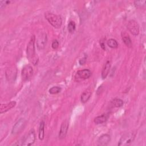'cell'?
I'll return each mask as SVG.
<instances>
[{
  "label": "cell",
  "mask_w": 146,
  "mask_h": 146,
  "mask_svg": "<svg viewBox=\"0 0 146 146\" xmlns=\"http://www.w3.org/2000/svg\"><path fill=\"white\" fill-rule=\"evenodd\" d=\"M35 36L33 35L31 36L27 47V58L34 65L36 64L38 61V58L35 54Z\"/></svg>",
  "instance_id": "6da1fadb"
},
{
  "label": "cell",
  "mask_w": 146,
  "mask_h": 146,
  "mask_svg": "<svg viewBox=\"0 0 146 146\" xmlns=\"http://www.w3.org/2000/svg\"><path fill=\"white\" fill-rule=\"evenodd\" d=\"M44 17L47 21L55 28H60L62 26V19L60 15L55 14L51 12H46Z\"/></svg>",
  "instance_id": "7a4b0ae2"
},
{
  "label": "cell",
  "mask_w": 146,
  "mask_h": 146,
  "mask_svg": "<svg viewBox=\"0 0 146 146\" xmlns=\"http://www.w3.org/2000/svg\"><path fill=\"white\" fill-rule=\"evenodd\" d=\"M25 125H26V120L22 118L20 119L14 125L11 130V133L13 135H17L19 133L23 130Z\"/></svg>",
  "instance_id": "3957f363"
},
{
  "label": "cell",
  "mask_w": 146,
  "mask_h": 146,
  "mask_svg": "<svg viewBox=\"0 0 146 146\" xmlns=\"http://www.w3.org/2000/svg\"><path fill=\"white\" fill-rule=\"evenodd\" d=\"M21 74L22 79L24 81L29 80L33 74V69L32 66L29 64L25 66L22 70Z\"/></svg>",
  "instance_id": "277c9868"
},
{
  "label": "cell",
  "mask_w": 146,
  "mask_h": 146,
  "mask_svg": "<svg viewBox=\"0 0 146 146\" xmlns=\"http://www.w3.org/2000/svg\"><path fill=\"white\" fill-rule=\"evenodd\" d=\"M135 135L133 133H127L124 134L118 143V145H127L130 144L134 140Z\"/></svg>",
  "instance_id": "5b68a950"
},
{
  "label": "cell",
  "mask_w": 146,
  "mask_h": 146,
  "mask_svg": "<svg viewBox=\"0 0 146 146\" xmlns=\"http://www.w3.org/2000/svg\"><path fill=\"white\" fill-rule=\"evenodd\" d=\"M127 28L130 33L133 35H137L139 33V26L138 23L133 20H130L127 24Z\"/></svg>",
  "instance_id": "8992f818"
},
{
  "label": "cell",
  "mask_w": 146,
  "mask_h": 146,
  "mask_svg": "<svg viewBox=\"0 0 146 146\" xmlns=\"http://www.w3.org/2000/svg\"><path fill=\"white\" fill-rule=\"evenodd\" d=\"M91 71L88 69H83L77 71L75 78L77 80H84L89 78L91 75Z\"/></svg>",
  "instance_id": "52a82bcc"
},
{
  "label": "cell",
  "mask_w": 146,
  "mask_h": 146,
  "mask_svg": "<svg viewBox=\"0 0 146 146\" xmlns=\"http://www.w3.org/2000/svg\"><path fill=\"white\" fill-rule=\"evenodd\" d=\"M35 140V133L34 129L30 130V131L29 132L26 137H25L23 139V144L22 145L23 146H29L31 145L34 144V141Z\"/></svg>",
  "instance_id": "ba28073f"
},
{
  "label": "cell",
  "mask_w": 146,
  "mask_h": 146,
  "mask_svg": "<svg viewBox=\"0 0 146 146\" xmlns=\"http://www.w3.org/2000/svg\"><path fill=\"white\" fill-rule=\"evenodd\" d=\"M46 41L47 36L45 33H42L38 36L36 39V45L39 50H42L44 47Z\"/></svg>",
  "instance_id": "9c48e42d"
},
{
  "label": "cell",
  "mask_w": 146,
  "mask_h": 146,
  "mask_svg": "<svg viewBox=\"0 0 146 146\" xmlns=\"http://www.w3.org/2000/svg\"><path fill=\"white\" fill-rule=\"evenodd\" d=\"M68 122L67 121V120H64L60 126V128L59 133V139H62L65 137L68 131Z\"/></svg>",
  "instance_id": "30bf717a"
},
{
  "label": "cell",
  "mask_w": 146,
  "mask_h": 146,
  "mask_svg": "<svg viewBox=\"0 0 146 146\" xmlns=\"http://www.w3.org/2000/svg\"><path fill=\"white\" fill-rule=\"evenodd\" d=\"M16 105V102L15 101H12L6 104H1L0 105V113H5L10 109L13 108Z\"/></svg>",
  "instance_id": "8fae6325"
},
{
  "label": "cell",
  "mask_w": 146,
  "mask_h": 146,
  "mask_svg": "<svg viewBox=\"0 0 146 146\" xmlns=\"http://www.w3.org/2000/svg\"><path fill=\"white\" fill-rule=\"evenodd\" d=\"M110 136L108 134H104L102 135L98 140L99 145H106L110 141Z\"/></svg>",
  "instance_id": "7c38bea8"
},
{
  "label": "cell",
  "mask_w": 146,
  "mask_h": 146,
  "mask_svg": "<svg viewBox=\"0 0 146 146\" xmlns=\"http://www.w3.org/2000/svg\"><path fill=\"white\" fill-rule=\"evenodd\" d=\"M91 94H92V91L90 88H88L86 90H85L81 95V98H80L81 102L83 103H86L91 97Z\"/></svg>",
  "instance_id": "4fadbf2b"
},
{
  "label": "cell",
  "mask_w": 146,
  "mask_h": 146,
  "mask_svg": "<svg viewBox=\"0 0 146 146\" xmlns=\"http://www.w3.org/2000/svg\"><path fill=\"white\" fill-rule=\"evenodd\" d=\"M111 68V64H110V61H107L106 64L104 66V67L102 70V79H105L106 78V77L107 76Z\"/></svg>",
  "instance_id": "5bb4252c"
},
{
  "label": "cell",
  "mask_w": 146,
  "mask_h": 146,
  "mask_svg": "<svg viewBox=\"0 0 146 146\" xmlns=\"http://www.w3.org/2000/svg\"><path fill=\"white\" fill-rule=\"evenodd\" d=\"M108 118V114H102V115L98 116L96 117L94 119V122L96 124H102L107 121V120Z\"/></svg>",
  "instance_id": "9a60e30c"
},
{
  "label": "cell",
  "mask_w": 146,
  "mask_h": 146,
  "mask_svg": "<svg viewBox=\"0 0 146 146\" xmlns=\"http://www.w3.org/2000/svg\"><path fill=\"white\" fill-rule=\"evenodd\" d=\"M44 123L43 121H42L40 123L39 127V133H38L39 139L42 140L44 139Z\"/></svg>",
  "instance_id": "2e32d148"
},
{
  "label": "cell",
  "mask_w": 146,
  "mask_h": 146,
  "mask_svg": "<svg viewBox=\"0 0 146 146\" xmlns=\"http://www.w3.org/2000/svg\"><path fill=\"white\" fill-rule=\"evenodd\" d=\"M123 105V101L120 99H114L111 102V106L112 107H120Z\"/></svg>",
  "instance_id": "e0dca14e"
},
{
  "label": "cell",
  "mask_w": 146,
  "mask_h": 146,
  "mask_svg": "<svg viewBox=\"0 0 146 146\" xmlns=\"http://www.w3.org/2000/svg\"><path fill=\"white\" fill-rule=\"evenodd\" d=\"M122 40L127 46H128V47L131 46V45H132L131 39L128 35H127L126 34H124L123 35H122Z\"/></svg>",
  "instance_id": "ac0fdd59"
},
{
  "label": "cell",
  "mask_w": 146,
  "mask_h": 146,
  "mask_svg": "<svg viewBox=\"0 0 146 146\" xmlns=\"http://www.w3.org/2000/svg\"><path fill=\"white\" fill-rule=\"evenodd\" d=\"M107 45L112 48H116L118 47V43L114 39H110L107 41Z\"/></svg>",
  "instance_id": "d6986e66"
},
{
  "label": "cell",
  "mask_w": 146,
  "mask_h": 146,
  "mask_svg": "<svg viewBox=\"0 0 146 146\" xmlns=\"http://www.w3.org/2000/svg\"><path fill=\"white\" fill-rule=\"evenodd\" d=\"M76 25L74 22L70 21L68 24V30L70 33H73L75 30Z\"/></svg>",
  "instance_id": "ffe728a7"
},
{
  "label": "cell",
  "mask_w": 146,
  "mask_h": 146,
  "mask_svg": "<svg viewBox=\"0 0 146 146\" xmlns=\"http://www.w3.org/2000/svg\"><path fill=\"white\" fill-rule=\"evenodd\" d=\"M61 91V88L58 86H54L51 87L49 90V92L51 94H56L60 92Z\"/></svg>",
  "instance_id": "44dd1931"
},
{
  "label": "cell",
  "mask_w": 146,
  "mask_h": 146,
  "mask_svg": "<svg viewBox=\"0 0 146 146\" xmlns=\"http://www.w3.org/2000/svg\"><path fill=\"white\" fill-rule=\"evenodd\" d=\"M145 1H135L134 5L137 7H143L145 6Z\"/></svg>",
  "instance_id": "7402d4cb"
},
{
  "label": "cell",
  "mask_w": 146,
  "mask_h": 146,
  "mask_svg": "<svg viewBox=\"0 0 146 146\" xmlns=\"http://www.w3.org/2000/svg\"><path fill=\"white\" fill-rule=\"evenodd\" d=\"M51 46L53 49H56L59 46V42L56 39L54 40L52 42Z\"/></svg>",
  "instance_id": "603a6c76"
},
{
  "label": "cell",
  "mask_w": 146,
  "mask_h": 146,
  "mask_svg": "<svg viewBox=\"0 0 146 146\" xmlns=\"http://www.w3.org/2000/svg\"><path fill=\"white\" fill-rule=\"evenodd\" d=\"M10 1H0V7L1 9L3 8L4 6H5L8 3H10Z\"/></svg>",
  "instance_id": "cb8c5ba5"
},
{
  "label": "cell",
  "mask_w": 146,
  "mask_h": 146,
  "mask_svg": "<svg viewBox=\"0 0 146 146\" xmlns=\"http://www.w3.org/2000/svg\"><path fill=\"white\" fill-rule=\"evenodd\" d=\"M86 59H87V56L85 55L83 58H82V59H80L79 60V63H80V65L84 64L86 63Z\"/></svg>",
  "instance_id": "d4e9b609"
},
{
  "label": "cell",
  "mask_w": 146,
  "mask_h": 146,
  "mask_svg": "<svg viewBox=\"0 0 146 146\" xmlns=\"http://www.w3.org/2000/svg\"><path fill=\"white\" fill-rule=\"evenodd\" d=\"M100 46H101V47L102 48V49L106 50V47H105V44H104V42H100Z\"/></svg>",
  "instance_id": "484cf974"
}]
</instances>
